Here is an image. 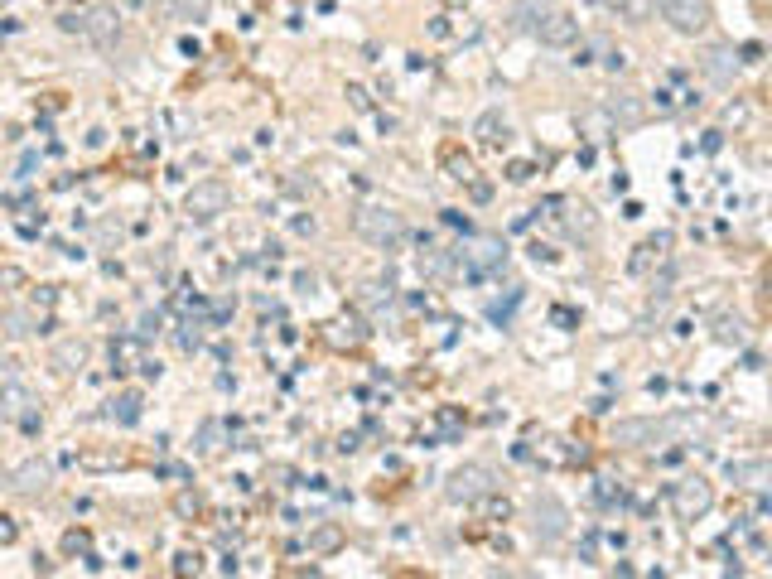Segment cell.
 <instances>
[{
	"mask_svg": "<svg viewBox=\"0 0 772 579\" xmlns=\"http://www.w3.org/2000/svg\"><path fill=\"white\" fill-rule=\"evenodd\" d=\"M174 570H179V575H198V555H179V565H174Z\"/></svg>",
	"mask_w": 772,
	"mask_h": 579,
	"instance_id": "24",
	"label": "cell"
},
{
	"mask_svg": "<svg viewBox=\"0 0 772 579\" xmlns=\"http://www.w3.org/2000/svg\"><path fill=\"white\" fill-rule=\"evenodd\" d=\"M309 546H314V551H338V546H343V531H338V526H319V531H314V536H309Z\"/></svg>",
	"mask_w": 772,
	"mask_h": 579,
	"instance_id": "19",
	"label": "cell"
},
{
	"mask_svg": "<svg viewBox=\"0 0 772 579\" xmlns=\"http://www.w3.org/2000/svg\"><path fill=\"white\" fill-rule=\"evenodd\" d=\"M710 73H719V78L729 73V54H724V49H715V54H710Z\"/></svg>",
	"mask_w": 772,
	"mask_h": 579,
	"instance_id": "23",
	"label": "cell"
},
{
	"mask_svg": "<svg viewBox=\"0 0 772 579\" xmlns=\"http://www.w3.org/2000/svg\"><path fill=\"white\" fill-rule=\"evenodd\" d=\"M517 29L536 34V39L551 44V49H565V44L579 39V20H570L565 10H555L546 0H522V5H517Z\"/></svg>",
	"mask_w": 772,
	"mask_h": 579,
	"instance_id": "1",
	"label": "cell"
},
{
	"mask_svg": "<svg viewBox=\"0 0 772 579\" xmlns=\"http://www.w3.org/2000/svg\"><path fill=\"white\" fill-rule=\"evenodd\" d=\"M227 203H232V189L222 184V179H203V184H193L189 198H184V213L193 222H213L227 213Z\"/></svg>",
	"mask_w": 772,
	"mask_h": 579,
	"instance_id": "3",
	"label": "cell"
},
{
	"mask_svg": "<svg viewBox=\"0 0 772 579\" xmlns=\"http://www.w3.org/2000/svg\"><path fill=\"white\" fill-rule=\"evenodd\" d=\"M613 440L618 444H657V440H666V425H657V420H618Z\"/></svg>",
	"mask_w": 772,
	"mask_h": 579,
	"instance_id": "11",
	"label": "cell"
},
{
	"mask_svg": "<svg viewBox=\"0 0 772 579\" xmlns=\"http://www.w3.org/2000/svg\"><path fill=\"white\" fill-rule=\"evenodd\" d=\"M68 551H87V536H78V531H68V541H63Z\"/></svg>",
	"mask_w": 772,
	"mask_h": 579,
	"instance_id": "25",
	"label": "cell"
},
{
	"mask_svg": "<svg viewBox=\"0 0 772 579\" xmlns=\"http://www.w3.org/2000/svg\"><path fill=\"white\" fill-rule=\"evenodd\" d=\"M719 343H744V324H719Z\"/></svg>",
	"mask_w": 772,
	"mask_h": 579,
	"instance_id": "22",
	"label": "cell"
},
{
	"mask_svg": "<svg viewBox=\"0 0 772 579\" xmlns=\"http://www.w3.org/2000/svg\"><path fill=\"white\" fill-rule=\"evenodd\" d=\"M604 5L618 15V20H628V25H642V20L652 15V0H604Z\"/></svg>",
	"mask_w": 772,
	"mask_h": 579,
	"instance_id": "16",
	"label": "cell"
},
{
	"mask_svg": "<svg viewBox=\"0 0 772 579\" xmlns=\"http://www.w3.org/2000/svg\"><path fill=\"white\" fill-rule=\"evenodd\" d=\"M5 478H10V473H5V469H0V483H5Z\"/></svg>",
	"mask_w": 772,
	"mask_h": 579,
	"instance_id": "26",
	"label": "cell"
},
{
	"mask_svg": "<svg viewBox=\"0 0 772 579\" xmlns=\"http://www.w3.org/2000/svg\"><path fill=\"white\" fill-rule=\"evenodd\" d=\"M464 261H469L473 276H483V271H493L497 261H502V242H497V237H478V242L464 251Z\"/></svg>",
	"mask_w": 772,
	"mask_h": 579,
	"instance_id": "12",
	"label": "cell"
},
{
	"mask_svg": "<svg viewBox=\"0 0 772 579\" xmlns=\"http://www.w3.org/2000/svg\"><path fill=\"white\" fill-rule=\"evenodd\" d=\"M671 507H676L681 522H700V517L715 507V488H710L705 478H686V483L671 488Z\"/></svg>",
	"mask_w": 772,
	"mask_h": 579,
	"instance_id": "4",
	"label": "cell"
},
{
	"mask_svg": "<svg viewBox=\"0 0 772 579\" xmlns=\"http://www.w3.org/2000/svg\"><path fill=\"white\" fill-rule=\"evenodd\" d=\"M570 531V512H565V502L560 497H536V536L541 541H560Z\"/></svg>",
	"mask_w": 772,
	"mask_h": 579,
	"instance_id": "8",
	"label": "cell"
},
{
	"mask_svg": "<svg viewBox=\"0 0 772 579\" xmlns=\"http://www.w3.org/2000/svg\"><path fill=\"white\" fill-rule=\"evenodd\" d=\"M662 15L671 20V29L700 34V29L710 25V0H662Z\"/></svg>",
	"mask_w": 772,
	"mask_h": 579,
	"instance_id": "7",
	"label": "cell"
},
{
	"mask_svg": "<svg viewBox=\"0 0 772 579\" xmlns=\"http://www.w3.org/2000/svg\"><path fill=\"white\" fill-rule=\"evenodd\" d=\"M734 478H744L748 488H763L768 483V464H739V469H729Z\"/></svg>",
	"mask_w": 772,
	"mask_h": 579,
	"instance_id": "20",
	"label": "cell"
},
{
	"mask_svg": "<svg viewBox=\"0 0 772 579\" xmlns=\"http://www.w3.org/2000/svg\"><path fill=\"white\" fill-rule=\"evenodd\" d=\"M111 415H116L121 425H136V420H140V396H136V391L116 396V401H111Z\"/></svg>",
	"mask_w": 772,
	"mask_h": 579,
	"instance_id": "17",
	"label": "cell"
},
{
	"mask_svg": "<svg viewBox=\"0 0 772 579\" xmlns=\"http://www.w3.org/2000/svg\"><path fill=\"white\" fill-rule=\"evenodd\" d=\"M160 20L169 25H193V20H208V0H155Z\"/></svg>",
	"mask_w": 772,
	"mask_h": 579,
	"instance_id": "10",
	"label": "cell"
},
{
	"mask_svg": "<svg viewBox=\"0 0 772 579\" xmlns=\"http://www.w3.org/2000/svg\"><path fill=\"white\" fill-rule=\"evenodd\" d=\"M353 227H358L367 242H377V247H391V242L406 237V222L396 218V213H386V208H358Z\"/></svg>",
	"mask_w": 772,
	"mask_h": 579,
	"instance_id": "5",
	"label": "cell"
},
{
	"mask_svg": "<svg viewBox=\"0 0 772 579\" xmlns=\"http://www.w3.org/2000/svg\"><path fill=\"white\" fill-rule=\"evenodd\" d=\"M63 29L68 34H87V39H97V44H116V34H121V25H116V15L111 10H83V15H63Z\"/></svg>",
	"mask_w": 772,
	"mask_h": 579,
	"instance_id": "6",
	"label": "cell"
},
{
	"mask_svg": "<svg viewBox=\"0 0 772 579\" xmlns=\"http://www.w3.org/2000/svg\"><path fill=\"white\" fill-rule=\"evenodd\" d=\"M478 140H483V145H497V140H507V126H502V116H497V111H488V116L478 121Z\"/></svg>",
	"mask_w": 772,
	"mask_h": 579,
	"instance_id": "18",
	"label": "cell"
},
{
	"mask_svg": "<svg viewBox=\"0 0 772 579\" xmlns=\"http://www.w3.org/2000/svg\"><path fill=\"white\" fill-rule=\"evenodd\" d=\"M83 362H87L83 343H58V348H54V367H58V372H68V377H73V372H83Z\"/></svg>",
	"mask_w": 772,
	"mask_h": 579,
	"instance_id": "14",
	"label": "cell"
},
{
	"mask_svg": "<svg viewBox=\"0 0 772 579\" xmlns=\"http://www.w3.org/2000/svg\"><path fill=\"white\" fill-rule=\"evenodd\" d=\"M483 493H488V469H478V464L459 469L454 478H449V488H444L449 502H473V497H483Z\"/></svg>",
	"mask_w": 772,
	"mask_h": 579,
	"instance_id": "9",
	"label": "cell"
},
{
	"mask_svg": "<svg viewBox=\"0 0 772 579\" xmlns=\"http://www.w3.org/2000/svg\"><path fill=\"white\" fill-rule=\"evenodd\" d=\"M218 440H222V425H218V420H203V430H198V449H203V454H213V449H218Z\"/></svg>",
	"mask_w": 772,
	"mask_h": 579,
	"instance_id": "21",
	"label": "cell"
},
{
	"mask_svg": "<svg viewBox=\"0 0 772 579\" xmlns=\"http://www.w3.org/2000/svg\"><path fill=\"white\" fill-rule=\"evenodd\" d=\"M449 271H454V256H449L444 247H435V242H425V247H420V276H425V280H444Z\"/></svg>",
	"mask_w": 772,
	"mask_h": 579,
	"instance_id": "13",
	"label": "cell"
},
{
	"mask_svg": "<svg viewBox=\"0 0 772 579\" xmlns=\"http://www.w3.org/2000/svg\"><path fill=\"white\" fill-rule=\"evenodd\" d=\"M15 488H20L25 497L44 493V488H49V469H44V464H25V469L15 473Z\"/></svg>",
	"mask_w": 772,
	"mask_h": 579,
	"instance_id": "15",
	"label": "cell"
},
{
	"mask_svg": "<svg viewBox=\"0 0 772 579\" xmlns=\"http://www.w3.org/2000/svg\"><path fill=\"white\" fill-rule=\"evenodd\" d=\"M34 391H29V382H20L15 377V362H0V415L5 420H20L25 430H34Z\"/></svg>",
	"mask_w": 772,
	"mask_h": 579,
	"instance_id": "2",
	"label": "cell"
}]
</instances>
